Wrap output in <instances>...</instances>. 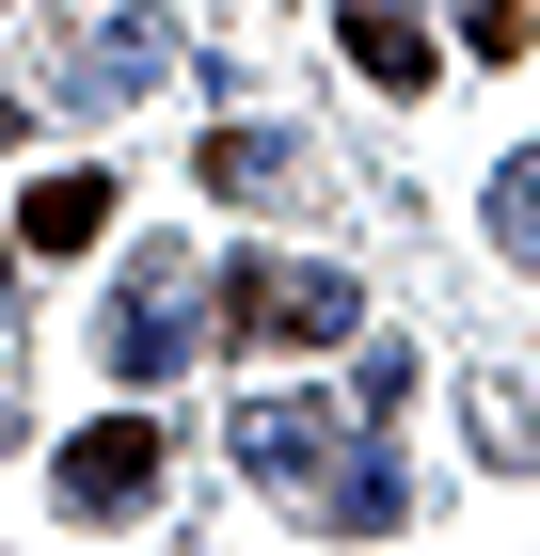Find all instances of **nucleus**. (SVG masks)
<instances>
[{
  "mask_svg": "<svg viewBox=\"0 0 540 556\" xmlns=\"http://www.w3.org/2000/svg\"><path fill=\"white\" fill-rule=\"evenodd\" d=\"M461 48H477V64H525V48H540V0H477V16H461Z\"/></svg>",
  "mask_w": 540,
  "mask_h": 556,
  "instance_id": "9d476101",
  "label": "nucleus"
},
{
  "mask_svg": "<svg viewBox=\"0 0 540 556\" xmlns=\"http://www.w3.org/2000/svg\"><path fill=\"white\" fill-rule=\"evenodd\" d=\"M350 445H366V429H334L318 397H254V414H239V462L271 477V493H302V509H318V477L350 462Z\"/></svg>",
  "mask_w": 540,
  "mask_h": 556,
  "instance_id": "7ed1b4c3",
  "label": "nucleus"
},
{
  "mask_svg": "<svg viewBox=\"0 0 540 556\" xmlns=\"http://www.w3.org/2000/svg\"><path fill=\"white\" fill-rule=\"evenodd\" d=\"M493 239H508V255H540V143L493 175Z\"/></svg>",
  "mask_w": 540,
  "mask_h": 556,
  "instance_id": "9b49d317",
  "label": "nucleus"
},
{
  "mask_svg": "<svg viewBox=\"0 0 540 556\" xmlns=\"http://www.w3.org/2000/svg\"><path fill=\"white\" fill-rule=\"evenodd\" d=\"M208 302H223L208 334H239V350H334L350 318H366V287H350V270H302V255H239Z\"/></svg>",
  "mask_w": 540,
  "mask_h": 556,
  "instance_id": "f257e3e1",
  "label": "nucleus"
},
{
  "mask_svg": "<svg viewBox=\"0 0 540 556\" xmlns=\"http://www.w3.org/2000/svg\"><path fill=\"white\" fill-rule=\"evenodd\" d=\"M334 33H350V64H366L381 96H429V80H445V64H429V33H414V0H350Z\"/></svg>",
  "mask_w": 540,
  "mask_h": 556,
  "instance_id": "6e6552de",
  "label": "nucleus"
},
{
  "mask_svg": "<svg viewBox=\"0 0 540 556\" xmlns=\"http://www.w3.org/2000/svg\"><path fill=\"white\" fill-rule=\"evenodd\" d=\"M160 64H175V16H112V33L64 64V96H80V112H127V96H160Z\"/></svg>",
  "mask_w": 540,
  "mask_h": 556,
  "instance_id": "423d86ee",
  "label": "nucleus"
},
{
  "mask_svg": "<svg viewBox=\"0 0 540 556\" xmlns=\"http://www.w3.org/2000/svg\"><path fill=\"white\" fill-rule=\"evenodd\" d=\"M112 366H127V382H175V366H191V255H143V270H127Z\"/></svg>",
  "mask_w": 540,
  "mask_h": 556,
  "instance_id": "20e7f679",
  "label": "nucleus"
},
{
  "mask_svg": "<svg viewBox=\"0 0 540 556\" xmlns=\"http://www.w3.org/2000/svg\"><path fill=\"white\" fill-rule=\"evenodd\" d=\"M398 509H414V493H398V462H334V477H318V525H350V541H381Z\"/></svg>",
  "mask_w": 540,
  "mask_h": 556,
  "instance_id": "1a4fd4ad",
  "label": "nucleus"
},
{
  "mask_svg": "<svg viewBox=\"0 0 540 556\" xmlns=\"http://www.w3.org/2000/svg\"><path fill=\"white\" fill-rule=\"evenodd\" d=\"M112 239V175H33V207H16V255H96Z\"/></svg>",
  "mask_w": 540,
  "mask_h": 556,
  "instance_id": "0eeeda50",
  "label": "nucleus"
},
{
  "mask_svg": "<svg viewBox=\"0 0 540 556\" xmlns=\"http://www.w3.org/2000/svg\"><path fill=\"white\" fill-rule=\"evenodd\" d=\"M191 191H223V207H302V191H318V160H302L287 128H208Z\"/></svg>",
  "mask_w": 540,
  "mask_h": 556,
  "instance_id": "39448f33",
  "label": "nucleus"
},
{
  "mask_svg": "<svg viewBox=\"0 0 540 556\" xmlns=\"http://www.w3.org/2000/svg\"><path fill=\"white\" fill-rule=\"evenodd\" d=\"M48 493H64V509H80V525H127V509H143V493H160V414H96L80 445L48 462Z\"/></svg>",
  "mask_w": 540,
  "mask_h": 556,
  "instance_id": "f03ea898",
  "label": "nucleus"
}]
</instances>
